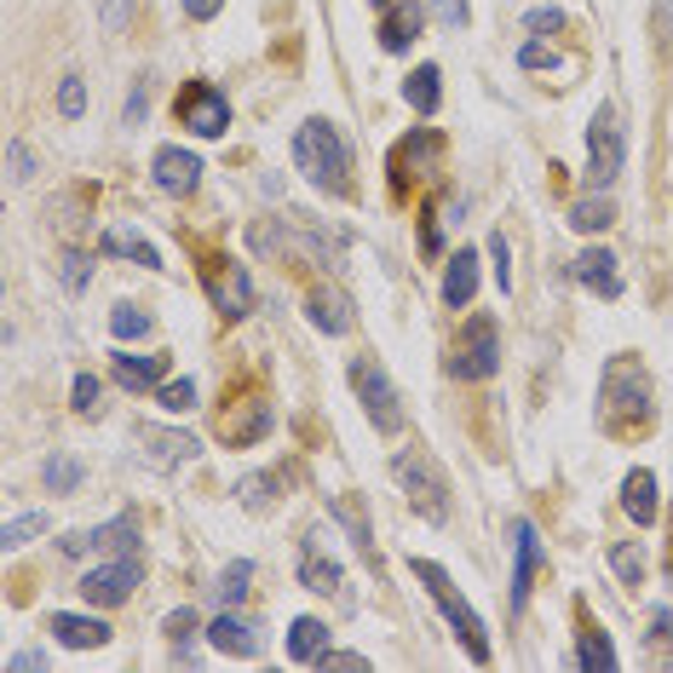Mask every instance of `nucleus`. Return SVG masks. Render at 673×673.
Here are the masks:
<instances>
[{
	"label": "nucleus",
	"instance_id": "nucleus-22",
	"mask_svg": "<svg viewBox=\"0 0 673 673\" xmlns=\"http://www.w3.org/2000/svg\"><path fill=\"white\" fill-rule=\"evenodd\" d=\"M110 374H115V386H128V391H156L162 386V374H167V357H133V352H115L110 357Z\"/></svg>",
	"mask_w": 673,
	"mask_h": 673
},
{
	"label": "nucleus",
	"instance_id": "nucleus-15",
	"mask_svg": "<svg viewBox=\"0 0 673 673\" xmlns=\"http://www.w3.org/2000/svg\"><path fill=\"white\" fill-rule=\"evenodd\" d=\"M512 541H518V559H512V587H507V598H512V616L523 610V598H530V587H536V570H541V541H536V523H512Z\"/></svg>",
	"mask_w": 673,
	"mask_h": 673
},
{
	"label": "nucleus",
	"instance_id": "nucleus-14",
	"mask_svg": "<svg viewBox=\"0 0 673 673\" xmlns=\"http://www.w3.org/2000/svg\"><path fill=\"white\" fill-rule=\"evenodd\" d=\"M219 438L231 449H247V443L271 438V404L265 397H242V404H231V415H219Z\"/></svg>",
	"mask_w": 673,
	"mask_h": 673
},
{
	"label": "nucleus",
	"instance_id": "nucleus-24",
	"mask_svg": "<svg viewBox=\"0 0 673 673\" xmlns=\"http://www.w3.org/2000/svg\"><path fill=\"white\" fill-rule=\"evenodd\" d=\"M472 294H478V254L461 247V254L449 260V271H443V306L461 311V306H472Z\"/></svg>",
	"mask_w": 673,
	"mask_h": 673
},
{
	"label": "nucleus",
	"instance_id": "nucleus-49",
	"mask_svg": "<svg viewBox=\"0 0 673 673\" xmlns=\"http://www.w3.org/2000/svg\"><path fill=\"white\" fill-rule=\"evenodd\" d=\"M523 30H564V12L559 7H530V12H523Z\"/></svg>",
	"mask_w": 673,
	"mask_h": 673
},
{
	"label": "nucleus",
	"instance_id": "nucleus-6",
	"mask_svg": "<svg viewBox=\"0 0 673 673\" xmlns=\"http://www.w3.org/2000/svg\"><path fill=\"white\" fill-rule=\"evenodd\" d=\"M352 391L363 397V409H368V420H374V432H404V397H397V386L386 380V368L374 363V357H352Z\"/></svg>",
	"mask_w": 673,
	"mask_h": 673
},
{
	"label": "nucleus",
	"instance_id": "nucleus-5",
	"mask_svg": "<svg viewBox=\"0 0 673 673\" xmlns=\"http://www.w3.org/2000/svg\"><path fill=\"white\" fill-rule=\"evenodd\" d=\"M621 162H628V128H621L616 104H598L587 121V190H610Z\"/></svg>",
	"mask_w": 673,
	"mask_h": 673
},
{
	"label": "nucleus",
	"instance_id": "nucleus-20",
	"mask_svg": "<svg viewBox=\"0 0 673 673\" xmlns=\"http://www.w3.org/2000/svg\"><path fill=\"white\" fill-rule=\"evenodd\" d=\"M420 23H427V12H420L415 0H391L386 18H380V46H386V53H409V41L420 35Z\"/></svg>",
	"mask_w": 673,
	"mask_h": 673
},
{
	"label": "nucleus",
	"instance_id": "nucleus-28",
	"mask_svg": "<svg viewBox=\"0 0 673 673\" xmlns=\"http://www.w3.org/2000/svg\"><path fill=\"white\" fill-rule=\"evenodd\" d=\"M81 478H87V466L69 455V449H58V455H46V466H41V484L53 489V495H75L81 489Z\"/></svg>",
	"mask_w": 673,
	"mask_h": 673
},
{
	"label": "nucleus",
	"instance_id": "nucleus-26",
	"mask_svg": "<svg viewBox=\"0 0 673 673\" xmlns=\"http://www.w3.org/2000/svg\"><path fill=\"white\" fill-rule=\"evenodd\" d=\"M616 224V202H610V190H587L576 208H570V231H582V236H598V231H610Z\"/></svg>",
	"mask_w": 673,
	"mask_h": 673
},
{
	"label": "nucleus",
	"instance_id": "nucleus-11",
	"mask_svg": "<svg viewBox=\"0 0 673 673\" xmlns=\"http://www.w3.org/2000/svg\"><path fill=\"white\" fill-rule=\"evenodd\" d=\"M64 553H121V559H133V547H139V518L133 512H121L110 523H92V530H69L64 541Z\"/></svg>",
	"mask_w": 673,
	"mask_h": 673
},
{
	"label": "nucleus",
	"instance_id": "nucleus-48",
	"mask_svg": "<svg viewBox=\"0 0 673 673\" xmlns=\"http://www.w3.org/2000/svg\"><path fill=\"white\" fill-rule=\"evenodd\" d=\"M518 64H523V69H553L559 53H553V46H541V41H523V46H518Z\"/></svg>",
	"mask_w": 673,
	"mask_h": 673
},
{
	"label": "nucleus",
	"instance_id": "nucleus-1",
	"mask_svg": "<svg viewBox=\"0 0 673 673\" xmlns=\"http://www.w3.org/2000/svg\"><path fill=\"white\" fill-rule=\"evenodd\" d=\"M639 420H651V374H644L639 357H610L605 374H598V427L605 432H628Z\"/></svg>",
	"mask_w": 673,
	"mask_h": 673
},
{
	"label": "nucleus",
	"instance_id": "nucleus-17",
	"mask_svg": "<svg viewBox=\"0 0 673 673\" xmlns=\"http://www.w3.org/2000/svg\"><path fill=\"white\" fill-rule=\"evenodd\" d=\"M139 443H144L150 466H179L190 455H202V443H196L190 432H167V427H139Z\"/></svg>",
	"mask_w": 673,
	"mask_h": 673
},
{
	"label": "nucleus",
	"instance_id": "nucleus-52",
	"mask_svg": "<svg viewBox=\"0 0 673 673\" xmlns=\"http://www.w3.org/2000/svg\"><path fill=\"white\" fill-rule=\"evenodd\" d=\"M7 668H12V673H46V651H18Z\"/></svg>",
	"mask_w": 673,
	"mask_h": 673
},
{
	"label": "nucleus",
	"instance_id": "nucleus-2",
	"mask_svg": "<svg viewBox=\"0 0 673 673\" xmlns=\"http://www.w3.org/2000/svg\"><path fill=\"white\" fill-rule=\"evenodd\" d=\"M294 162H299V173L317 185V190H329V196H345L352 190V150H345V139H340V128L334 121H322V115H311L306 128L294 133Z\"/></svg>",
	"mask_w": 673,
	"mask_h": 673
},
{
	"label": "nucleus",
	"instance_id": "nucleus-18",
	"mask_svg": "<svg viewBox=\"0 0 673 673\" xmlns=\"http://www.w3.org/2000/svg\"><path fill=\"white\" fill-rule=\"evenodd\" d=\"M299 582H306L311 593H334V598H345V576H340V564L317 547V536H306V547H299Z\"/></svg>",
	"mask_w": 673,
	"mask_h": 673
},
{
	"label": "nucleus",
	"instance_id": "nucleus-45",
	"mask_svg": "<svg viewBox=\"0 0 673 673\" xmlns=\"http://www.w3.org/2000/svg\"><path fill=\"white\" fill-rule=\"evenodd\" d=\"M162 633H167L173 644H179V657H185V644L196 639V610H185V605H179V610L167 616V628H162Z\"/></svg>",
	"mask_w": 673,
	"mask_h": 673
},
{
	"label": "nucleus",
	"instance_id": "nucleus-33",
	"mask_svg": "<svg viewBox=\"0 0 673 673\" xmlns=\"http://www.w3.org/2000/svg\"><path fill=\"white\" fill-rule=\"evenodd\" d=\"M247 582H254V564H247V559H231V564H224V576H219V605L224 610H231V605H242V598H247Z\"/></svg>",
	"mask_w": 673,
	"mask_h": 673
},
{
	"label": "nucleus",
	"instance_id": "nucleus-42",
	"mask_svg": "<svg viewBox=\"0 0 673 673\" xmlns=\"http://www.w3.org/2000/svg\"><path fill=\"white\" fill-rule=\"evenodd\" d=\"M144 115H150V75H139V81H133L128 104H121V128H144Z\"/></svg>",
	"mask_w": 673,
	"mask_h": 673
},
{
	"label": "nucleus",
	"instance_id": "nucleus-31",
	"mask_svg": "<svg viewBox=\"0 0 673 673\" xmlns=\"http://www.w3.org/2000/svg\"><path fill=\"white\" fill-rule=\"evenodd\" d=\"M277 489H283L277 472H247V478L236 484V501H242L247 512H265L271 501H277Z\"/></svg>",
	"mask_w": 673,
	"mask_h": 673
},
{
	"label": "nucleus",
	"instance_id": "nucleus-46",
	"mask_svg": "<svg viewBox=\"0 0 673 673\" xmlns=\"http://www.w3.org/2000/svg\"><path fill=\"white\" fill-rule=\"evenodd\" d=\"M69 404H75V415H92V409H98V380H92V374H75Z\"/></svg>",
	"mask_w": 673,
	"mask_h": 673
},
{
	"label": "nucleus",
	"instance_id": "nucleus-4",
	"mask_svg": "<svg viewBox=\"0 0 673 673\" xmlns=\"http://www.w3.org/2000/svg\"><path fill=\"white\" fill-rule=\"evenodd\" d=\"M495 368H501V322L489 311H478L455 334V345H449V374H455V380H489Z\"/></svg>",
	"mask_w": 673,
	"mask_h": 673
},
{
	"label": "nucleus",
	"instance_id": "nucleus-13",
	"mask_svg": "<svg viewBox=\"0 0 673 673\" xmlns=\"http://www.w3.org/2000/svg\"><path fill=\"white\" fill-rule=\"evenodd\" d=\"M306 322H311L317 334H352V322H357L352 294H345L340 283H317L306 294Z\"/></svg>",
	"mask_w": 673,
	"mask_h": 673
},
{
	"label": "nucleus",
	"instance_id": "nucleus-32",
	"mask_svg": "<svg viewBox=\"0 0 673 673\" xmlns=\"http://www.w3.org/2000/svg\"><path fill=\"white\" fill-rule=\"evenodd\" d=\"M46 530H53V523H46V512H18V518L0 523V547H7V553H18V547H30V541L46 536Z\"/></svg>",
	"mask_w": 673,
	"mask_h": 673
},
{
	"label": "nucleus",
	"instance_id": "nucleus-54",
	"mask_svg": "<svg viewBox=\"0 0 673 673\" xmlns=\"http://www.w3.org/2000/svg\"><path fill=\"white\" fill-rule=\"evenodd\" d=\"M104 23H110V30H121V23H128V0H110V7H104Z\"/></svg>",
	"mask_w": 673,
	"mask_h": 673
},
{
	"label": "nucleus",
	"instance_id": "nucleus-51",
	"mask_svg": "<svg viewBox=\"0 0 673 673\" xmlns=\"http://www.w3.org/2000/svg\"><path fill=\"white\" fill-rule=\"evenodd\" d=\"M657 35H662V53L673 58V0H662V7H657Z\"/></svg>",
	"mask_w": 673,
	"mask_h": 673
},
{
	"label": "nucleus",
	"instance_id": "nucleus-21",
	"mask_svg": "<svg viewBox=\"0 0 673 673\" xmlns=\"http://www.w3.org/2000/svg\"><path fill=\"white\" fill-rule=\"evenodd\" d=\"M576 283L593 288L598 299H621V277H616V254H610V247H587V254L576 260Z\"/></svg>",
	"mask_w": 673,
	"mask_h": 673
},
{
	"label": "nucleus",
	"instance_id": "nucleus-7",
	"mask_svg": "<svg viewBox=\"0 0 673 673\" xmlns=\"http://www.w3.org/2000/svg\"><path fill=\"white\" fill-rule=\"evenodd\" d=\"M443 156V133L438 128H409V139L391 144V190H409L415 179H432Z\"/></svg>",
	"mask_w": 673,
	"mask_h": 673
},
{
	"label": "nucleus",
	"instance_id": "nucleus-16",
	"mask_svg": "<svg viewBox=\"0 0 673 673\" xmlns=\"http://www.w3.org/2000/svg\"><path fill=\"white\" fill-rule=\"evenodd\" d=\"M196 179H202V162H196L190 150H179V144H162L156 150V185L167 196H190Z\"/></svg>",
	"mask_w": 673,
	"mask_h": 673
},
{
	"label": "nucleus",
	"instance_id": "nucleus-55",
	"mask_svg": "<svg viewBox=\"0 0 673 673\" xmlns=\"http://www.w3.org/2000/svg\"><path fill=\"white\" fill-rule=\"evenodd\" d=\"M368 7H391V0H368Z\"/></svg>",
	"mask_w": 673,
	"mask_h": 673
},
{
	"label": "nucleus",
	"instance_id": "nucleus-53",
	"mask_svg": "<svg viewBox=\"0 0 673 673\" xmlns=\"http://www.w3.org/2000/svg\"><path fill=\"white\" fill-rule=\"evenodd\" d=\"M185 12H190L196 23H208V18H219V12H224V0H185Z\"/></svg>",
	"mask_w": 673,
	"mask_h": 673
},
{
	"label": "nucleus",
	"instance_id": "nucleus-8",
	"mask_svg": "<svg viewBox=\"0 0 673 673\" xmlns=\"http://www.w3.org/2000/svg\"><path fill=\"white\" fill-rule=\"evenodd\" d=\"M202 288H208V299H213L219 317H247V311H254V283H247V265L224 260V254H213L202 265Z\"/></svg>",
	"mask_w": 673,
	"mask_h": 673
},
{
	"label": "nucleus",
	"instance_id": "nucleus-3",
	"mask_svg": "<svg viewBox=\"0 0 673 673\" xmlns=\"http://www.w3.org/2000/svg\"><path fill=\"white\" fill-rule=\"evenodd\" d=\"M409 576L427 587V598L438 605V616L449 621V628L461 633V644H466V657L472 662H489V639H484V621H478V610L466 605V593L449 582V570L443 564H432V559H409Z\"/></svg>",
	"mask_w": 673,
	"mask_h": 673
},
{
	"label": "nucleus",
	"instance_id": "nucleus-35",
	"mask_svg": "<svg viewBox=\"0 0 673 673\" xmlns=\"http://www.w3.org/2000/svg\"><path fill=\"white\" fill-rule=\"evenodd\" d=\"M104 254H128V260H139V265H150V271H162L156 247H150L144 236H133V231H104Z\"/></svg>",
	"mask_w": 673,
	"mask_h": 673
},
{
	"label": "nucleus",
	"instance_id": "nucleus-23",
	"mask_svg": "<svg viewBox=\"0 0 673 673\" xmlns=\"http://www.w3.org/2000/svg\"><path fill=\"white\" fill-rule=\"evenodd\" d=\"M46 628L58 633V644H69V651H98V644H110V628L98 616H46Z\"/></svg>",
	"mask_w": 673,
	"mask_h": 673
},
{
	"label": "nucleus",
	"instance_id": "nucleus-27",
	"mask_svg": "<svg viewBox=\"0 0 673 673\" xmlns=\"http://www.w3.org/2000/svg\"><path fill=\"white\" fill-rule=\"evenodd\" d=\"M322 651H329V621L299 616L294 628H288V657H294V662H317Z\"/></svg>",
	"mask_w": 673,
	"mask_h": 673
},
{
	"label": "nucleus",
	"instance_id": "nucleus-44",
	"mask_svg": "<svg viewBox=\"0 0 673 673\" xmlns=\"http://www.w3.org/2000/svg\"><path fill=\"white\" fill-rule=\"evenodd\" d=\"M484 254L495 260V283H501V294H512V247H507V236L495 231V236H489V247H484Z\"/></svg>",
	"mask_w": 673,
	"mask_h": 673
},
{
	"label": "nucleus",
	"instance_id": "nucleus-36",
	"mask_svg": "<svg viewBox=\"0 0 673 673\" xmlns=\"http://www.w3.org/2000/svg\"><path fill=\"white\" fill-rule=\"evenodd\" d=\"M58 283L69 294H87L92 283V254H81V247H64V260H58Z\"/></svg>",
	"mask_w": 673,
	"mask_h": 673
},
{
	"label": "nucleus",
	"instance_id": "nucleus-40",
	"mask_svg": "<svg viewBox=\"0 0 673 673\" xmlns=\"http://www.w3.org/2000/svg\"><path fill=\"white\" fill-rule=\"evenodd\" d=\"M334 518L345 523V530H352L357 553H374V536H368V512H357V507H352V501H345V495H340V501H334Z\"/></svg>",
	"mask_w": 673,
	"mask_h": 673
},
{
	"label": "nucleus",
	"instance_id": "nucleus-29",
	"mask_svg": "<svg viewBox=\"0 0 673 673\" xmlns=\"http://www.w3.org/2000/svg\"><path fill=\"white\" fill-rule=\"evenodd\" d=\"M576 668H598V673H610L616 668V644H610V633L605 628H598V621H593V628H582V639H576Z\"/></svg>",
	"mask_w": 673,
	"mask_h": 673
},
{
	"label": "nucleus",
	"instance_id": "nucleus-50",
	"mask_svg": "<svg viewBox=\"0 0 673 673\" xmlns=\"http://www.w3.org/2000/svg\"><path fill=\"white\" fill-rule=\"evenodd\" d=\"M438 18L449 23V30H466L472 12H466V0H438Z\"/></svg>",
	"mask_w": 673,
	"mask_h": 673
},
{
	"label": "nucleus",
	"instance_id": "nucleus-37",
	"mask_svg": "<svg viewBox=\"0 0 673 673\" xmlns=\"http://www.w3.org/2000/svg\"><path fill=\"white\" fill-rule=\"evenodd\" d=\"M156 404H162L167 415L196 409V380H185V374H179V380H162V386H156Z\"/></svg>",
	"mask_w": 673,
	"mask_h": 673
},
{
	"label": "nucleus",
	"instance_id": "nucleus-10",
	"mask_svg": "<svg viewBox=\"0 0 673 673\" xmlns=\"http://www.w3.org/2000/svg\"><path fill=\"white\" fill-rule=\"evenodd\" d=\"M173 110H179V128H190L196 139H219L224 128H231V104H224V92L208 87V81H190Z\"/></svg>",
	"mask_w": 673,
	"mask_h": 673
},
{
	"label": "nucleus",
	"instance_id": "nucleus-38",
	"mask_svg": "<svg viewBox=\"0 0 673 673\" xmlns=\"http://www.w3.org/2000/svg\"><path fill=\"white\" fill-rule=\"evenodd\" d=\"M110 334H115V340H144V334H150V311L115 306V311H110Z\"/></svg>",
	"mask_w": 673,
	"mask_h": 673
},
{
	"label": "nucleus",
	"instance_id": "nucleus-9",
	"mask_svg": "<svg viewBox=\"0 0 673 673\" xmlns=\"http://www.w3.org/2000/svg\"><path fill=\"white\" fill-rule=\"evenodd\" d=\"M391 478L409 489V501L420 507V518H432V523H443L449 518V501H443V478L420 461V455H409V449H397L391 455Z\"/></svg>",
	"mask_w": 673,
	"mask_h": 673
},
{
	"label": "nucleus",
	"instance_id": "nucleus-12",
	"mask_svg": "<svg viewBox=\"0 0 673 673\" xmlns=\"http://www.w3.org/2000/svg\"><path fill=\"white\" fill-rule=\"evenodd\" d=\"M139 576H144V570H139V559H110V564H98V570H87V576H81V598H87V605H121V598H133V587H139Z\"/></svg>",
	"mask_w": 673,
	"mask_h": 673
},
{
	"label": "nucleus",
	"instance_id": "nucleus-25",
	"mask_svg": "<svg viewBox=\"0 0 673 673\" xmlns=\"http://www.w3.org/2000/svg\"><path fill=\"white\" fill-rule=\"evenodd\" d=\"M208 644H213V651H224V657H236V662L260 657L254 628H247V621H236V616H213V621H208Z\"/></svg>",
	"mask_w": 673,
	"mask_h": 673
},
{
	"label": "nucleus",
	"instance_id": "nucleus-34",
	"mask_svg": "<svg viewBox=\"0 0 673 673\" xmlns=\"http://www.w3.org/2000/svg\"><path fill=\"white\" fill-rule=\"evenodd\" d=\"M610 570L621 576V587H644V553H639V541H616L610 547Z\"/></svg>",
	"mask_w": 673,
	"mask_h": 673
},
{
	"label": "nucleus",
	"instance_id": "nucleus-41",
	"mask_svg": "<svg viewBox=\"0 0 673 673\" xmlns=\"http://www.w3.org/2000/svg\"><path fill=\"white\" fill-rule=\"evenodd\" d=\"M58 115H69V121L87 115V87H81V75H64V81H58Z\"/></svg>",
	"mask_w": 673,
	"mask_h": 673
},
{
	"label": "nucleus",
	"instance_id": "nucleus-39",
	"mask_svg": "<svg viewBox=\"0 0 673 673\" xmlns=\"http://www.w3.org/2000/svg\"><path fill=\"white\" fill-rule=\"evenodd\" d=\"M438 213H443V196H432L427 208H420V254L438 260L443 254V231H438Z\"/></svg>",
	"mask_w": 673,
	"mask_h": 673
},
{
	"label": "nucleus",
	"instance_id": "nucleus-47",
	"mask_svg": "<svg viewBox=\"0 0 673 673\" xmlns=\"http://www.w3.org/2000/svg\"><path fill=\"white\" fill-rule=\"evenodd\" d=\"M317 668H340V673H368V657L363 651H322Z\"/></svg>",
	"mask_w": 673,
	"mask_h": 673
},
{
	"label": "nucleus",
	"instance_id": "nucleus-19",
	"mask_svg": "<svg viewBox=\"0 0 673 673\" xmlns=\"http://www.w3.org/2000/svg\"><path fill=\"white\" fill-rule=\"evenodd\" d=\"M621 512H628L639 530H651V523H657V472L633 466L628 478H621Z\"/></svg>",
	"mask_w": 673,
	"mask_h": 673
},
{
	"label": "nucleus",
	"instance_id": "nucleus-30",
	"mask_svg": "<svg viewBox=\"0 0 673 673\" xmlns=\"http://www.w3.org/2000/svg\"><path fill=\"white\" fill-rule=\"evenodd\" d=\"M443 75H438V64H420L415 75H409V81H404V98H409V110L415 115H432L438 110V98H443Z\"/></svg>",
	"mask_w": 673,
	"mask_h": 673
},
{
	"label": "nucleus",
	"instance_id": "nucleus-43",
	"mask_svg": "<svg viewBox=\"0 0 673 673\" xmlns=\"http://www.w3.org/2000/svg\"><path fill=\"white\" fill-rule=\"evenodd\" d=\"M7 179L12 185H30L35 179V156H30V144H23V139L7 144Z\"/></svg>",
	"mask_w": 673,
	"mask_h": 673
}]
</instances>
